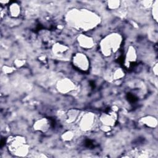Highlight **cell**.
<instances>
[{"mask_svg": "<svg viewBox=\"0 0 158 158\" xmlns=\"http://www.w3.org/2000/svg\"><path fill=\"white\" fill-rule=\"evenodd\" d=\"M9 12L11 17H18L21 12L20 6L16 2H14L10 4L9 7Z\"/></svg>", "mask_w": 158, "mask_h": 158, "instance_id": "obj_7", "label": "cell"}, {"mask_svg": "<svg viewBox=\"0 0 158 158\" xmlns=\"http://www.w3.org/2000/svg\"><path fill=\"white\" fill-rule=\"evenodd\" d=\"M78 43L83 48H90L93 45V39L86 35H80L78 38Z\"/></svg>", "mask_w": 158, "mask_h": 158, "instance_id": "obj_6", "label": "cell"}, {"mask_svg": "<svg viewBox=\"0 0 158 158\" xmlns=\"http://www.w3.org/2000/svg\"><path fill=\"white\" fill-rule=\"evenodd\" d=\"M142 124L145 125L148 127L150 128H154L157 126V119L153 117L147 116L142 118L141 119Z\"/></svg>", "mask_w": 158, "mask_h": 158, "instance_id": "obj_9", "label": "cell"}, {"mask_svg": "<svg viewBox=\"0 0 158 158\" xmlns=\"http://www.w3.org/2000/svg\"><path fill=\"white\" fill-rule=\"evenodd\" d=\"M73 65L77 70L86 72L89 69V61L87 56L81 52H78L73 56L72 59Z\"/></svg>", "mask_w": 158, "mask_h": 158, "instance_id": "obj_3", "label": "cell"}, {"mask_svg": "<svg viewBox=\"0 0 158 158\" xmlns=\"http://www.w3.org/2000/svg\"><path fill=\"white\" fill-rule=\"evenodd\" d=\"M33 127L34 129L36 130L45 132L49 130V128L50 127V122L48 119L43 118L35 122Z\"/></svg>", "mask_w": 158, "mask_h": 158, "instance_id": "obj_5", "label": "cell"}, {"mask_svg": "<svg viewBox=\"0 0 158 158\" xmlns=\"http://www.w3.org/2000/svg\"><path fill=\"white\" fill-rule=\"evenodd\" d=\"M157 1L153 2L152 6V15L154 20L157 21Z\"/></svg>", "mask_w": 158, "mask_h": 158, "instance_id": "obj_10", "label": "cell"}, {"mask_svg": "<svg viewBox=\"0 0 158 158\" xmlns=\"http://www.w3.org/2000/svg\"><path fill=\"white\" fill-rule=\"evenodd\" d=\"M9 151L16 156H24L28 154V146L26 139L22 136L11 138L8 141Z\"/></svg>", "mask_w": 158, "mask_h": 158, "instance_id": "obj_2", "label": "cell"}, {"mask_svg": "<svg viewBox=\"0 0 158 158\" xmlns=\"http://www.w3.org/2000/svg\"><path fill=\"white\" fill-rule=\"evenodd\" d=\"M121 42L122 40L118 34H111L101 42V50L104 55L109 56L119 49Z\"/></svg>", "mask_w": 158, "mask_h": 158, "instance_id": "obj_1", "label": "cell"}, {"mask_svg": "<svg viewBox=\"0 0 158 158\" xmlns=\"http://www.w3.org/2000/svg\"><path fill=\"white\" fill-rule=\"evenodd\" d=\"M73 83L71 82L70 80H62V81H60V85L59 84V90L62 93L65 92H70L73 89Z\"/></svg>", "mask_w": 158, "mask_h": 158, "instance_id": "obj_8", "label": "cell"}, {"mask_svg": "<svg viewBox=\"0 0 158 158\" xmlns=\"http://www.w3.org/2000/svg\"><path fill=\"white\" fill-rule=\"evenodd\" d=\"M120 4V1H109L108 2V7L112 9H117L119 7Z\"/></svg>", "mask_w": 158, "mask_h": 158, "instance_id": "obj_11", "label": "cell"}, {"mask_svg": "<svg viewBox=\"0 0 158 158\" xmlns=\"http://www.w3.org/2000/svg\"><path fill=\"white\" fill-rule=\"evenodd\" d=\"M79 120V119H78ZM95 122V116L93 113H86L79 120L80 128L82 130L87 131L92 129Z\"/></svg>", "mask_w": 158, "mask_h": 158, "instance_id": "obj_4", "label": "cell"}]
</instances>
